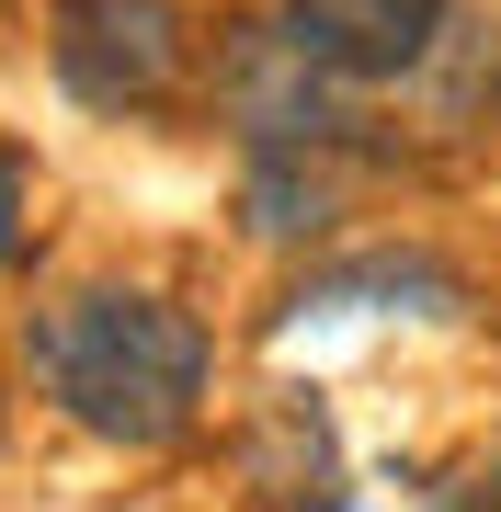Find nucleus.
<instances>
[{"mask_svg":"<svg viewBox=\"0 0 501 512\" xmlns=\"http://www.w3.org/2000/svg\"><path fill=\"white\" fill-rule=\"evenodd\" d=\"M12 353H23V387L114 456H171L217 399V330L171 285H126V274L57 285L46 308H23Z\"/></svg>","mask_w":501,"mask_h":512,"instance_id":"f257e3e1","label":"nucleus"},{"mask_svg":"<svg viewBox=\"0 0 501 512\" xmlns=\"http://www.w3.org/2000/svg\"><path fill=\"white\" fill-rule=\"evenodd\" d=\"M46 69L92 114H160L194 69V12L183 0H57L46 12Z\"/></svg>","mask_w":501,"mask_h":512,"instance_id":"f03ea898","label":"nucleus"},{"mask_svg":"<svg viewBox=\"0 0 501 512\" xmlns=\"http://www.w3.org/2000/svg\"><path fill=\"white\" fill-rule=\"evenodd\" d=\"M353 103L365 92H342L331 69H308V57L274 35V12L217 46V114L251 137V160H331L353 137Z\"/></svg>","mask_w":501,"mask_h":512,"instance_id":"7ed1b4c3","label":"nucleus"},{"mask_svg":"<svg viewBox=\"0 0 501 512\" xmlns=\"http://www.w3.org/2000/svg\"><path fill=\"white\" fill-rule=\"evenodd\" d=\"M467 23V0H274V35L342 92H410Z\"/></svg>","mask_w":501,"mask_h":512,"instance_id":"20e7f679","label":"nucleus"},{"mask_svg":"<svg viewBox=\"0 0 501 512\" xmlns=\"http://www.w3.org/2000/svg\"><path fill=\"white\" fill-rule=\"evenodd\" d=\"M331 217H342V194L319 160H251V228L262 239H319Z\"/></svg>","mask_w":501,"mask_h":512,"instance_id":"39448f33","label":"nucleus"},{"mask_svg":"<svg viewBox=\"0 0 501 512\" xmlns=\"http://www.w3.org/2000/svg\"><path fill=\"white\" fill-rule=\"evenodd\" d=\"M23 228H35V194H23V160L0 148V274L23 262Z\"/></svg>","mask_w":501,"mask_h":512,"instance_id":"423d86ee","label":"nucleus"},{"mask_svg":"<svg viewBox=\"0 0 501 512\" xmlns=\"http://www.w3.org/2000/svg\"><path fill=\"white\" fill-rule=\"evenodd\" d=\"M479 512H501V433H490V456H479Z\"/></svg>","mask_w":501,"mask_h":512,"instance_id":"0eeeda50","label":"nucleus"}]
</instances>
